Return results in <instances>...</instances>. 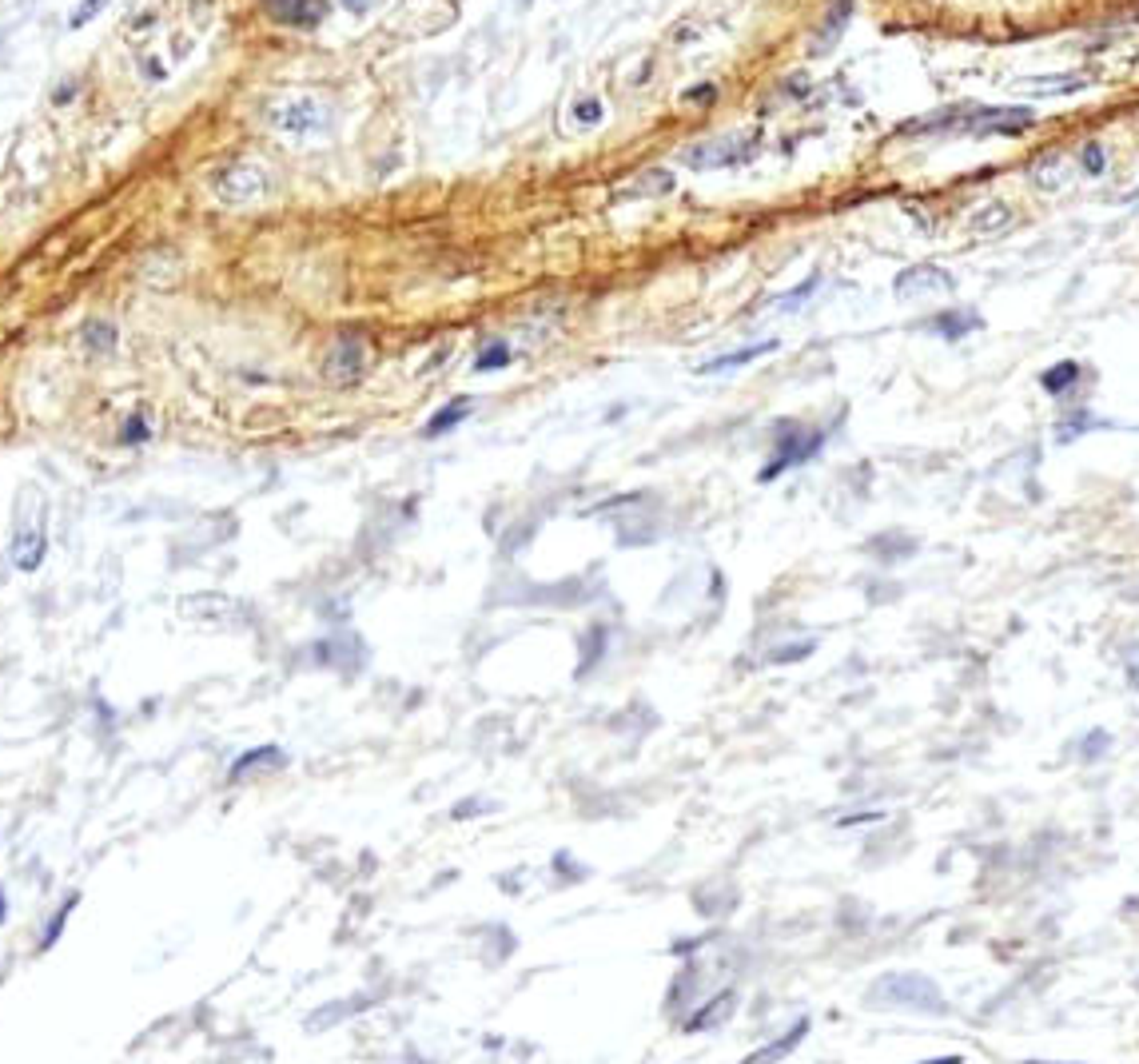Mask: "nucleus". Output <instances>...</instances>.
<instances>
[{
  "mask_svg": "<svg viewBox=\"0 0 1139 1064\" xmlns=\"http://www.w3.org/2000/svg\"><path fill=\"white\" fill-rule=\"evenodd\" d=\"M147 438H152V423H147L144 411L128 415L124 427H120V443H124V447H140V443H147Z\"/></svg>",
  "mask_w": 1139,
  "mask_h": 1064,
  "instance_id": "24",
  "label": "nucleus"
},
{
  "mask_svg": "<svg viewBox=\"0 0 1139 1064\" xmlns=\"http://www.w3.org/2000/svg\"><path fill=\"white\" fill-rule=\"evenodd\" d=\"M825 447V431H809V427H801V423H777V447H773V455H769V462L761 467V483H773L777 475H785V471H793V467H801V462H809V459H816V450Z\"/></svg>",
  "mask_w": 1139,
  "mask_h": 1064,
  "instance_id": "5",
  "label": "nucleus"
},
{
  "mask_svg": "<svg viewBox=\"0 0 1139 1064\" xmlns=\"http://www.w3.org/2000/svg\"><path fill=\"white\" fill-rule=\"evenodd\" d=\"M267 192H272V180H267L263 164H256V159H232L211 176V196L227 208H251L267 199Z\"/></svg>",
  "mask_w": 1139,
  "mask_h": 1064,
  "instance_id": "3",
  "label": "nucleus"
},
{
  "mask_svg": "<svg viewBox=\"0 0 1139 1064\" xmlns=\"http://www.w3.org/2000/svg\"><path fill=\"white\" fill-rule=\"evenodd\" d=\"M733 1008H737V993L721 989L717 996H709V1001H702L698 1008H693V1017L686 1020V1032H709V1029L726 1025V1020L733 1017Z\"/></svg>",
  "mask_w": 1139,
  "mask_h": 1064,
  "instance_id": "11",
  "label": "nucleus"
},
{
  "mask_svg": "<svg viewBox=\"0 0 1139 1064\" xmlns=\"http://www.w3.org/2000/svg\"><path fill=\"white\" fill-rule=\"evenodd\" d=\"M104 5H108V0H84V5H80V8L72 12V17H69V29H84V24H88L92 17H96V12H100Z\"/></svg>",
  "mask_w": 1139,
  "mask_h": 1064,
  "instance_id": "33",
  "label": "nucleus"
},
{
  "mask_svg": "<svg viewBox=\"0 0 1139 1064\" xmlns=\"http://www.w3.org/2000/svg\"><path fill=\"white\" fill-rule=\"evenodd\" d=\"M976 327H981V315L976 311H941L924 323V331H932V336H941V339H964Z\"/></svg>",
  "mask_w": 1139,
  "mask_h": 1064,
  "instance_id": "19",
  "label": "nucleus"
},
{
  "mask_svg": "<svg viewBox=\"0 0 1139 1064\" xmlns=\"http://www.w3.org/2000/svg\"><path fill=\"white\" fill-rule=\"evenodd\" d=\"M343 5H347V8H351V12H367V8L374 5V0H343Z\"/></svg>",
  "mask_w": 1139,
  "mask_h": 1064,
  "instance_id": "34",
  "label": "nucleus"
},
{
  "mask_svg": "<svg viewBox=\"0 0 1139 1064\" xmlns=\"http://www.w3.org/2000/svg\"><path fill=\"white\" fill-rule=\"evenodd\" d=\"M116 339V323H108V319H84V327H80V343L88 355H112Z\"/></svg>",
  "mask_w": 1139,
  "mask_h": 1064,
  "instance_id": "20",
  "label": "nucleus"
},
{
  "mask_svg": "<svg viewBox=\"0 0 1139 1064\" xmlns=\"http://www.w3.org/2000/svg\"><path fill=\"white\" fill-rule=\"evenodd\" d=\"M1028 180H1031V188H1036V192H1064L1068 180H1071V168H1068V159L1060 152H1048V156H1040L1036 164L1028 168Z\"/></svg>",
  "mask_w": 1139,
  "mask_h": 1064,
  "instance_id": "14",
  "label": "nucleus"
},
{
  "mask_svg": "<svg viewBox=\"0 0 1139 1064\" xmlns=\"http://www.w3.org/2000/svg\"><path fill=\"white\" fill-rule=\"evenodd\" d=\"M506 363H511V348H506V339H494V343H487V348L478 351V359H475V367H478V371H502Z\"/></svg>",
  "mask_w": 1139,
  "mask_h": 1064,
  "instance_id": "26",
  "label": "nucleus"
},
{
  "mask_svg": "<svg viewBox=\"0 0 1139 1064\" xmlns=\"http://www.w3.org/2000/svg\"><path fill=\"white\" fill-rule=\"evenodd\" d=\"M777 351V339H766V343H749V348H737V351H726L717 359H709V363L698 367V375H726V371H737L745 363H753V359Z\"/></svg>",
  "mask_w": 1139,
  "mask_h": 1064,
  "instance_id": "15",
  "label": "nucleus"
},
{
  "mask_svg": "<svg viewBox=\"0 0 1139 1064\" xmlns=\"http://www.w3.org/2000/svg\"><path fill=\"white\" fill-rule=\"evenodd\" d=\"M180 614H184L187 622H196V627L232 630V627H244L247 610H244V602H235L232 594L204 590V594H187V598H180Z\"/></svg>",
  "mask_w": 1139,
  "mask_h": 1064,
  "instance_id": "8",
  "label": "nucleus"
},
{
  "mask_svg": "<svg viewBox=\"0 0 1139 1064\" xmlns=\"http://www.w3.org/2000/svg\"><path fill=\"white\" fill-rule=\"evenodd\" d=\"M805 1032H809V1017H801L797 1025H789V1029H785V1036H777L773 1045H761L757 1053H749V1060H753V1064H761V1060H781V1057L793 1053V1048H797L801 1041H805Z\"/></svg>",
  "mask_w": 1139,
  "mask_h": 1064,
  "instance_id": "21",
  "label": "nucleus"
},
{
  "mask_svg": "<svg viewBox=\"0 0 1139 1064\" xmlns=\"http://www.w3.org/2000/svg\"><path fill=\"white\" fill-rule=\"evenodd\" d=\"M1111 750V734L1107 729H1092V734H1083L1080 738V762H1095V757H1104Z\"/></svg>",
  "mask_w": 1139,
  "mask_h": 1064,
  "instance_id": "28",
  "label": "nucleus"
},
{
  "mask_svg": "<svg viewBox=\"0 0 1139 1064\" xmlns=\"http://www.w3.org/2000/svg\"><path fill=\"white\" fill-rule=\"evenodd\" d=\"M865 1001L873 1008H901V1013H924V1017H944L948 1001L941 985L932 977L920 973H884L868 985Z\"/></svg>",
  "mask_w": 1139,
  "mask_h": 1064,
  "instance_id": "1",
  "label": "nucleus"
},
{
  "mask_svg": "<svg viewBox=\"0 0 1139 1064\" xmlns=\"http://www.w3.org/2000/svg\"><path fill=\"white\" fill-rule=\"evenodd\" d=\"M263 12L284 29H319L327 17V0H263Z\"/></svg>",
  "mask_w": 1139,
  "mask_h": 1064,
  "instance_id": "10",
  "label": "nucleus"
},
{
  "mask_svg": "<svg viewBox=\"0 0 1139 1064\" xmlns=\"http://www.w3.org/2000/svg\"><path fill=\"white\" fill-rule=\"evenodd\" d=\"M1080 168H1083V176H1104V168H1107L1104 144H1095V140L1083 144V148H1080Z\"/></svg>",
  "mask_w": 1139,
  "mask_h": 1064,
  "instance_id": "29",
  "label": "nucleus"
},
{
  "mask_svg": "<svg viewBox=\"0 0 1139 1064\" xmlns=\"http://www.w3.org/2000/svg\"><path fill=\"white\" fill-rule=\"evenodd\" d=\"M956 287V279L948 275L936 263H917V268H905L892 279V291L901 299H932V296H948Z\"/></svg>",
  "mask_w": 1139,
  "mask_h": 1064,
  "instance_id": "9",
  "label": "nucleus"
},
{
  "mask_svg": "<svg viewBox=\"0 0 1139 1064\" xmlns=\"http://www.w3.org/2000/svg\"><path fill=\"white\" fill-rule=\"evenodd\" d=\"M674 184L677 180L669 168H646V171H638L634 180H626L618 188V196L622 199H662V196L674 192Z\"/></svg>",
  "mask_w": 1139,
  "mask_h": 1064,
  "instance_id": "13",
  "label": "nucleus"
},
{
  "mask_svg": "<svg viewBox=\"0 0 1139 1064\" xmlns=\"http://www.w3.org/2000/svg\"><path fill=\"white\" fill-rule=\"evenodd\" d=\"M367 367H371L367 339L355 336V331H343V336L323 351V379L331 383V387H355V383L367 375Z\"/></svg>",
  "mask_w": 1139,
  "mask_h": 1064,
  "instance_id": "7",
  "label": "nucleus"
},
{
  "mask_svg": "<svg viewBox=\"0 0 1139 1064\" xmlns=\"http://www.w3.org/2000/svg\"><path fill=\"white\" fill-rule=\"evenodd\" d=\"M813 650H816L813 638H805V642H785V646H777V650H773L769 662H801V658H809Z\"/></svg>",
  "mask_w": 1139,
  "mask_h": 1064,
  "instance_id": "31",
  "label": "nucleus"
},
{
  "mask_svg": "<svg viewBox=\"0 0 1139 1064\" xmlns=\"http://www.w3.org/2000/svg\"><path fill=\"white\" fill-rule=\"evenodd\" d=\"M5 913H8V901H5V889H0V925H5Z\"/></svg>",
  "mask_w": 1139,
  "mask_h": 1064,
  "instance_id": "35",
  "label": "nucleus"
},
{
  "mask_svg": "<svg viewBox=\"0 0 1139 1064\" xmlns=\"http://www.w3.org/2000/svg\"><path fill=\"white\" fill-rule=\"evenodd\" d=\"M853 8H856V0H833V8L825 12L821 29H816V40L809 44V57H825V52L837 44L841 32H845L849 20H853Z\"/></svg>",
  "mask_w": 1139,
  "mask_h": 1064,
  "instance_id": "12",
  "label": "nucleus"
},
{
  "mask_svg": "<svg viewBox=\"0 0 1139 1064\" xmlns=\"http://www.w3.org/2000/svg\"><path fill=\"white\" fill-rule=\"evenodd\" d=\"M284 762H287V757H284V750H279V746H256V750L239 754L232 762V781H244L251 774H259V769H279Z\"/></svg>",
  "mask_w": 1139,
  "mask_h": 1064,
  "instance_id": "16",
  "label": "nucleus"
},
{
  "mask_svg": "<svg viewBox=\"0 0 1139 1064\" xmlns=\"http://www.w3.org/2000/svg\"><path fill=\"white\" fill-rule=\"evenodd\" d=\"M267 124L284 136H319L331 128V104L319 96H284L267 104Z\"/></svg>",
  "mask_w": 1139,
  "mask_h": 1064,
  "instance_id": "4",
  "label": "nucleus"
},
{
  "mask_svg": "<svg viewBox=\"0 0 1139 1064\" xmlns=\"http://www.w3.org/2000/svg\"><path fill=\"white\" fill-rule=\"evenodd\" d=\"M44 554H48V526H44V502L32 495H24V507H20V523L12 530V542H8V558L12 566L20 570V575H36L40 566H44Z\"/></svg>",
  "mask_w": 1139,
  "mask_h": 1064,
  "instance_id": "2",
  "label": "nucleus"
},
{
  "mask_svg": "<svg viewBox=\"0 0 1139 1064\" xmlns=\"http://www.w3.org/2000/svg\"><path fill=\"white\" fill-rule=\"evenodd\" d=\"M1076 383H1080V363H1076V359H1060V363H1052L1040 375V387L1048 395H1068Z\"/></svg>",
  "mask_w": 1139,
  "mask_h": 1064,
  "instance_id": "22",
  "label": "nucleus"
},
{
  "mask_svg": "<svg viewBox=\"0 0 1139 1064\" xmlns=\"http://www.w3.org/2000/svg\"><path fill=\"white\" fill-rule=\"evenodd\" d=\"M1012 223V208L1000 204V199H988L984 208H976L968 216V232L972 235H1000Z\"/></svg>",
  "mask_w": 1139,
  "mask_h": 1064,
  "instance_id": "18",
  "label": "nucleus"
},
{
  "mask_svg": "<svg viewBox=\"0 0 1139 1064\" xmlns=\"http://www.w3.org/2000/svg\"><path fill=\"white\" fill-rule=\"evenodd\" d=\"M76 906H80V897H76V893H69V897H64V906H60L57 913L48 917L44 933H40V949H52V945H57V937L64 933V925H69V913H72Z\"/></svg>",
  "mask_w": 1139,
  "mask_h": 1064,
  "instance_id": "23",
  "label": "nucleus"
},
{
  "mask_svg": "<svg viewBox=\"0 0 1139 1064\" xmlns=\"http://www.w3.org/2000/svg\"><path fill=\"white\" fill-rule=\"evenodd\" d=\"M761 148V136L757 132H749V136H717V140H702V144H690V148H681L677 159L693 171H714V168H737V164H749V159L757 156Z\"/></svg>",
  "mask_w": 1139,
  "mask_h": 1064,
  "instance_id": "6",
  "label": "nucleus"
},
{
  "mask_svg": "<svg viewBox=\"0 0 1139 1064\" xmlns=\"http://www.w3.org/2000/svg\"><path fill=\"white\" fill-rule=\"evenodd\" d=\"M359 1008H367L363 996H355V1005H331V1008H323V1013H315L311 1020H307V1029H327V1025H335V1020L359 1013Z\"/></svg>",
  "mask_w": 1139,
  "mask_h": 1064,
  "instance_id": "27",
  "label": "nucleus"
},
{
  "mask_svg": "<svg viewBox=\"0 0 1139 1064\" xmlns=\"http://www.w3.org/2000/svg\"><path fill=\"white\" fill-rule=\"evenodd\" d=\"M574 124L578 128H594V124H601V116H606V108H601V100H594V96H586V100H578L574 104Z\"/></svg>",
  "mask_w": 1139,
  "mask_h": 1064,
  "instance_id": "30",
  "label": "nucleus"
},
{
  "mask_svg": "<svg viewBox=\"0 0 1139 1064\" xmlns=\"http://www.w3.org/2000/svg\"><path fill=\"white\" fill-rule=\"evenodd\" d=\"M471 411H475V399L471 395H459V399H450L447 407H438L435 415H431V423H426V438H438V435H447V431H454L459 423H466L471 419Z\"/></svg>",
  "mask_w": 1139,
  "mask_h": 1064,
  "instance_id": "17",
  "label": "nucleus"
},
{
  "mask_svg": "<svg viewBox=\"0 0 1139 1064\" xmlns=\"http://www.w3.org/2000/svg\"><path fill=\"white\" fill-rule=\"evenodd\" d=\"M816 287H821V275H809V279H805V284H801V287H793V291H785V296H781V299H777V303H773V308H777V311H801V308H805V299L813 296V291H816Z\"/></svg>",
  "mask_w": 1139,
  "mask_h": 1064,
  "instance_id": "25",
  "label": "nucleus"
},
{
  "mask_svg": "<svg viewBox=\"0 0 1139 1064\" xmlns=\"http://www.w3.org/2000/svg\"><path fill=\"white\" fill-rule=\"evenodd\" d=\"M717 100V84H693V88H686L681 92V104H698V108H709V104Z\"/></svg>",
  "mask_w": 1139,
  "mask_h": 1064,
  "instance_id": "32",
  "label": "nucleus"
}]
</instances>
